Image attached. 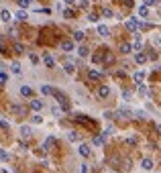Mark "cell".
<instances>
[{
    "instance_id": "5b68a950",
    "label": "cell",
    "mask_w": 161,
    "mask_h": 173,
    "mask_svg": "<svg viewBox=\"0 0 161 173\" xmlns=\"http://www.w3.org/2000/svg\"><path fill=\"white\" fill-rule=\"evenodd\" d=\"M78 151H80V155H82V157H84V159H88V157L92 155V149H90V145H88V143H82V145H80V149H78Z\"/></svg>"
},
{
    "instance_id": "60d3db41",
    "label": "cell",
    "mask_w": 161,
    "mask_h": 173,
    "mask_svg": "<svg viewBox=\"0 0 161 173\" xmlns=\"http://www.w3.org/2000/svg\"><path fill=\"white\" fill-rule=\"evenodd\" d=\"M104 118L106 120H114V112H104Z\"/></svg>"
},
{
    "instance_id": "3957f363",
    "label": "cell",
    "mask_w": 161,
    "mask_h": 173,
    "mask_svg": "<svg viewBox=\"0 0 161 173\" xmlns=\"http://www.w3.org/2000/svg\"><path fill=\"white\" fill-rule=\"evenodd\" d=\"M124 27H127L128 31H133V33H139V19H128Z\"/></svg>"
},
{
    "instance_id": "c3c4849f",
    "label": "cell",
    "mask_w": 161,
    "mask_h": 173,
    "mask_svg": "<svg viewBox=\"0 0 161 173\" xmlns=\"http://www.w3.org/2000/svg\"><path fill=\"white\" fill-rule=\"evenodd\" d=\"M63 2H65V4H74L75 0H63Z\"/></svg>"
},
{
    "instance_id": "7a4b0ae2",
    "label": "cell",
    "mask_w": 161,
    "mask_h": 173,
    "mask_svg": "<svg viewBox=\"0 0 161 173\" xmlns=\"http://www.w3.org/2000/svg\"><path fill=\"white\" fill-rule=\"evenodd\" d=\"M114 118H122V120H128V118H133V112H131L128 108H121L118 112H114Z\"/></svg>"
},
{
    "instance_id": "f6af8a7d",
    "label": "cell",
    "mask_w": 161,
    "mask_h": 173,
    "mask_svg": "<svg viewBox=\"0 0 161 173\" xmlns=\"http://www.w3.org/2000/svg\"><path fill=\"white\" fill-rule=\"evenodd\" d=\"M139 92H141V94H147V88L143 86V84H139Z\"/></svg>"
},
{
    "instance_id": "6da1fadb",
    "label": "cell",
    "mask_w": 161,
    "mask_h": 173,
    "mask_svg": "<svg viewBox=\"0 0 161 173\" xmlns=\"http://www.w3.org/2000/svg\"><path fill=\"white\" fill-rule=\"evenodd\" d=\"M51 96H53L55 100L61 104V110H63V112H67V110H69V102H67V96H65L63 92H59V90H53V94H51Z\"/></svg>"
},
{
    "instance_id": "836d02e7",
    "label": "cell",
    "mask_w": 161,
    "mask_h": 173,
    "mask_svg": "<svg viewBox=\"0 0 161 173\" xmlns=\"http://www.w3.org/2000/svg\"><path fill=\"white\" fill-rule=\"evenodd\" d=\"M131 96H133V94L128 92V90H124V92H122V100H124V102H128V100H131Z\"/></svg>"
},
{
    "instance_id": "52a82bcc",
    "label": "cell",
    "mask_w": 161,
    "mask_h": 173,
    "mask_svg": "<svg viewBox=\"0 0 161 173\" xmlns=\"http://www.w3.org/2000/svg\"><path fill=\"white\" fill-rule=\"evenodd\" d=\"M108 96H110V88L108 86H100L98 88V98H100V100H106Z\"/></svg>"
},
{
    "instance_id": "2e32d148",
    "label": "cell",
    "mask_w": 161,
    "mask_h": 173,
    "mask_svg": "<svg viewBox=\"0 0 161 173\" xmlns=\"http://www.w3.org/2000/svg\"><path fill=\"white\" fill-rule=\"evenodd\" d=\"M98 35H102V37H108V35H110L106 25H98Z\"/></svg>"
},
{
    "instance_id": "e575fe53",
    "label": "cell",
    "mask_w": 161,
    "mask_h": 173,
    "mask_svg": "<svg viewBox=\"0 0 161 173\" xmlns=\"http://www.w3.org/2000/svg\"><path fill=\"white\" fill-rule=\"evenodd\" d=\"M159 0H145V6H157Z\"/></svg>"
},
{
    "instance_id": "bcb514c9",
    "label": "cell",
    "mask_w": 161,
    "mask_h": 173,
    "mask_svg": "<svg viewBox=\"0 0 161 173\" xmlns=\"http://www.w3.org/2000/svg\"><path fill=\"white\" fill-rule=\"evenodd\" d=\"M124 6L131 8V6H133V0H124Z\"/></svg>"
},
{
    "instance_id": "ba28073f",
    "label": "cell",
    "mask_w": 161,
    "mask_h": 173,
    "mask_svg": "<svg viewBox=\"0 0 161 173\" xmlns=\"http://www.w3.org/2000/svg\"><path fill=\"white\" fill-rule=\"evenodd\" d=\"M131 47H133V51H141V49H143V41H141V35H139V33L135 35V43Z\"/></svg>"
},
{
    "instance_id": "f907efd6",
    "label": "cell",
    "mask_w": 161,
    "mask_h": 173,
    "mask_svg": "<svg viewBox=\"0 0 161 173\" xmlns=\"http://www.w3.org/2000/svg\"><path fill=\"white\" fill-rule=\"evenodd\" d=\"M0 39H2V33H0Z\"/></svg>"
},
{
    "instance_id": "cb8c5ba5",
    "label": "cell",
    "mask_w": 161,
    "mask_h": 173,
    "mask_svg": "<svg viewBox=\"0 0 161 173\" xmlns=\"http://www.w3.org/2000/svg\"><path fill=\"white\" fill-rule=\"evenodd\" d=\"M10 69H12V73H16V75H20V71H23V69H20V63H19V61H14L12 65H10Z\"/></svg>"
},
{
    "instance_id": "8d00e7d4",
    "label": "cell",
    "mask_w": 161,
    "mask_h": 173,
    "mask_svg": "<svg viewBox=\"0 0 161 173\" xmlns=\"http://www.w3.org/2000/svg\"><path fill=\"white\" fill-rule=\"evenodd\" d=\"M88 20H90V22H96V20H98V14L90 12V14H88Z\"/></svg>"
},
{
    "instance_id": "74e56055",
    "label": "cell",
    "mask_w": 161,
    "mask_h": 173,
    "mask_svg": "<svg viewBox=\"0 0 161 173\" xmlns=\"http://www.w3.org/2000/svg\"><path fill=\"white\" fill-rule=\"evenodd\" d=\"M19 4H20V8H27L31 4V0H19Z\"/></svg>"
},
{
    "instance_id": "f1b7e54d",
    "label": "cell",
    "mask_w": 161,
    "mask_h": 173,
    "mask_svg": "<svg viewBox=\"0 0 161 173\" xmlns=\"http://www.w3.org/2000/svg\"><path fill=\"white\" fill-rule=\"evenodd\" d=\"M43 61H45V65H47V67H53V65H55V61L51 59L49 55H45V57H43Z\"/></svg>"
},
{
    "instance_id": "4316f807",
    "label": "cell",
    "mask_w": 161,
    "mask_h": 173,
    "mask_svg": "<svg viewBox=\"0 0 161 173\" xmlns=\"http://www.w3.org/2000/svg\"><path fill=\"white\" fill-rule=\"evenodd\" d=\"M16 19H19V20H27L29 19L27 10H19V12H16Z\"/></svg>"
},
{
    "instance_id": "ffe728a7",
    "label": "cell",
    "mask_w": 161,
    "mask_h": 173,
    "mask_svg": "<svg viewBox=\"0 0 161 173\" xmlns=\"http://www.w3.org/2000/svg\"><path fill=\"white\" fill-rule=\"evenodd\" d=\"M102 16H104V19H112V16H114L112 8H106V6H104V8H102Z\"/></svg>"
},
{
    "instance_id": "484cf974",
    "label": "cell",
    "mask_w": 161,
    "mask_h": 173,
    "mask_svg": "<svg viewBox=\"0 0 161 173\" xmlns=\"http://www.w3.org/2000/svg\"><path fill=\"white\" fill-rule=\"evenodd\" d=\"M141 167H143V169H153V161H151V159H143Z\"/></svg>"
},
{
    "instance_id": "d6986e66",
    "label": "cell",
    "mask_w": 161,
    "mask_h": 173,
    "mask_svg": "<svg viewBox=\"0 0 161 173\" xmlns=\"http://www.w3.org/2000/svg\"><path fill=\"white\" fill-rule=\"evenodd\" d=\"M131 51H133V47H131V43H122V45H121V53H122V55L131 53Z\"/></svg>"
},
{
    "instance_id": "277c9868",
    "label": "cell",
    "mask_w": 161,
    "mask_h": 173,
    "mask_svg": "<svg viewBox=\"0 0 161 173\" xmlns=\"http://www.w3.org/2000/svg\"><path fill=\"white\" fill-rule=\"evenodd\" d=\"M55 145H57V140H55V137H47V139H45V143H43V147H41V149H43V151H51V149H53Z\"/></svg>"
},
{
    "instance_id": "8992f818",
    "label": "cell",
    "mask_w": 161,
    "mask_h": 173,
    "mask_svg": "<svg viewBox=\"0 0 161 173\" xmlns=\"http://www.w3.org/2000/svg\"><path fill=\"white\" fill-rule=\"evenodd\" d=\"M59 47H61V51L69 53V51H74V41H72V39H65V41H61V43H59Z\"/></svg>"
},
{
    "instance_id": "4fadbf2b",
    "label": "cell",
    "mask_w": 161,
    "mask_h": 173,
    "mask_svg": "<svg viewBox=\"0 0 161 173\" xmlns=\"http://www.w3.org/2000/svg\"><path fill=\"white\" fill-rule=\"evenodd\" d=\"M31 108H33L35 112H41V110H43V102L41 100H31Z\"/></svg>"
},
{
    "instance_id": "7402d4cb",
    "label": "cell",
    "mask_w": 161,
    "mask_h": 173,
    "mask_svg": "<svg viewBox=\"0 0 161 173\" xmlns=\"http://www.w3.org/2000/svg\"><path fill=\"white\" fill-rule=\"evenodd\" d=\"M41 94H43V96H51V94H53V88L51 86H41Z\"/></svg>"
},
{
    "instance_id": "f35d334b",
    "label": "cell",
    "mask_w": 161,
    "mask_h": 173,
    "mask_svg": "<svg viewBox=\"0 0 161 173\" xmlns=\"http://www.w3.org/2000/svg\"><path fill=\"white\" fill-rule=\"evenodd\" d=\"M29 59H31V63H35V65H37V63H39V57H37V55H29Z\"/></svg>"
},
{
    "instance_id": "44dd1931",
    "label": "cell",
    "mask_w": 161,
    "mask_h": 173,
    "mask_svg": "<svg viewBox=\"0 0 161 173\" xmlns=\"http://www.w3.org/2000/svg\"><path fill=\"white\" fill-rule=\"evenodd\" d=\"M63 69H65V73H69V75L75 71V67H74V63H72V61H67L65 65H63Z\"/></svg>"
},
{
    "instance_id": "e0dca14e",
    "label": "cell",
    "mask_w": 161,
    "mask_h": 173,
    "mask_svg": "<svg viewBox=\"0 0 161 173\" xmlns=\"http://www.w3.org/2000/svg\"><path fill=\"white\" fill-rule=\"evenodd\" d=\"M0 19L4 20V22H10V19H12V14L8 12V10H0Z\"/></svg>"
},
{
    "instance_id": "1f68e13d",
    "label": "cell",
    "mask_w": 161,
    "mask_h": 173,
    "mask_svg": "<svg viewBox=\"0 0 161 173\" xmlns=\"http://www.w3.org/2000/svg\"><path fill=\"white\" fill-rule=\"evenodd\" d=\"M139 14H141V16H147V14H149V8L147 6H139Z\"/></svg>"
},
{
    "instance_id": "7bdbcfd3",
    "label": "cell",
    "mask_w": 161,
    "mask_h": 173,
    "mask_svg": "<svg viewBox=\"0 0 161 173\" xmlns=\"http://www.w3.org/2000/svg\"><path fill=\"white\" fill-rule=\"evenodd\" d=\"M80 6L82 8H88V6H90V2H88V0H80Z\"/></svg>"
},
{
    "instance_id": "5bb4252c",
    "label": "cell",
    "mask_w": 161,
    "mask_h": 173,
    "mask_svg": "<svg viewBox=\"0 0 161 173\" xmlns=\"http://www.w3.org/2000/svg\"><path fill=\"white\" fill-rule=\"evenodd\" d=\"M88 78H90V80H100L102 73H100V71H96V69H88Z\"/></svg>"
},
{
    "instance_id": "83f0119b",
    "label": "cell",
    "mask_w": 161,
    "mask_h": 173,
    "mask_svg": "<svg viewBox=\"0 0 161 173\" xmlns=\"http://www.w3.org/2000/svg\"><path fill=\"white\" fill-rule=\"evenodd\" d=\"M12 49L16 51V53H25V45H23V43H14Z\"/></svg>"
},
{
    "instance_id": "9c48e42d",
    "label": "cell",
    "mask_w": 161,
    "mask_h": 173,
    "mask_svg": "<svg viewBox=\"0 0 161 173\" xmlns=\"http://www.w3.org/2000/svg\"><path fill=\"white\" fill-rule=\"evenodd\" d=\"M10 110H12L14 114H19V116H25V114H27L25 106H19V104H12V106H10Z\"/></svg>"
},
{
    "instance_id": "ac0fdd59",
    "label": "cell",
    "mask_w": 161,
    "mask_h": 173,
    "mask_svg": "<svg viewBox=\"0 0 161 173\" xmlns=\"http://www.w3.org/2000/svg\"><path fill=\"white\" fill-rule=\"evenodd\" d=\"M135 61H137V63H145V61H147V55L141 53V51H137V55H135Z\"/></svg>"
},
{
    "instance_id": "681fc988",
    "label": "cell",
    "mask_w": 161,
    "mask_h": 173,
    "mask_svg": "<svg viewBox=\"0 0 161 173\" xmlns=\"http://www.w3.org/2000/svg\"><path fill=\"white\" fill-rule=\"evenodd\" d=\"M2 173H8V171H6V169H2Z\"/></svg>"
},
{
    "instance_id": "603a6c76",
    "label": "cell",
    "mask_w": 161,
    "mask_h": 173,
    "mask_svg": "<svg viewBox=\"0 0 161 173\" xmlns=\"http://www.w3.org/2000/svg\"><path fill=\"white\" fill-rule=\"evenodd\" d=\"M67 139L74 140V143H78V140H80V134L75 133V130H69V133H67Z\"/></svg>"
},
{
    "instance_id": "d4e9b609",
    "label": "cell",
    "mask_w": 161,
    "mask_h": 173,
    "mask_svg": "<svg viewBox=\"0 0 161 173\" xmlns=\"http://www.w3.org/2000/svg\"><path fill=\"white\" fill-rule=\"evenodd\" d=\"M133 78H135V81H137V84H141V81L145 80V71H137Z\"/></svg>"
},
{
    "instance_id": "d590c367",
    "label": "cell",
    "mask_w": 161,
    "mask_h": 173,
    "mask_svg": "<svg viewBox=\"0 0 161 173\" xmlns=\"http://www.w3.org/2000/svg\"><path fill=\"white\" fill-rule=\"evenodd\" d=\"M127 145H131V147H137V139H135V137H128V139H127Z\"/></svg>"
},
{
    "instance_id": "7dc6e473",
    "label": "cell",
    "mask_w": 161,
    "mask_h": 173,
    "mask_svg": "<svg viewBox=\"0 0 161 173\" xmlns=\"http://www.w3.org/2000/svg\"><path fill=\"white\" fill-rule=\"evenodd\" d=\"M82 173H88V165H82Z\"/></svg>"
},
{
    "instance_id": "8fae6325",
    "label": "cell",
    "mask_w": 161,
    "mask_h": 173,
    "mask_svg": "<svg viewBox=\"0 0 161 173\" xmlns=\"http://www.w3.org/2000/svg\"><path fill=\"white\" fill-rule=\"evenodd\" d=\"M106 137H108L106 133H102L100 137H96V139H94V145H96V147H102L104 143H106Z\"/></svg>"
},
{
    "instance_id": "4dcf8cb0",
    "label": "cell",
    "mask_w": 161,
    "mask_h": 173,
    "mask_svg": "<svg viewBox=\"0 0 161 173\" xmlns=\"http://www.w3.org/2000/svg\"><path fill=\"white\" fill-rule=\"evenodd\" d=\"M31 120H33L35 124H41V122H43V116H41V114H35V116H31Z\"/></svg>"
},
{
    "instance_id": "d6a6232c",
    "label": "cell",
    "mask_w": 161,
    "mask_h": 173,
    "mask_svg": "<svg viewBox=\"0 0 161 173\" xmlns=\"http://www.w3.org/2000/svg\"><path fill=\"white\" fill-rule=\"evenodd\" d=\"M0 128L8 130V128H10V122H8V120H0Z\"/></svg>"
},
{
    "instance_id": "f546056e",
    "label": "cell",
    "mask_w": 161,
    "mask_h": 173,
    "mask_svg": "<svg viewBox=\"0 0 161 173\" xmlns=\"http://www.w3.org/2000/svg\"><path fill=\"white\" fill-rule=\"evenodd\" d=\"M78 53H80V55H82V57H86V55H88V53H90V49H88V47H84V45H82V47H80V49H78Z\"/></svg>"
},
{
    "instance_id": "9a60e30c",
    "label": "cell",
    "mask_w": 161,
    "mask_h": 173,
    "mask_svg": "<svg viewBox=\"0 0 161 173\" xmlns=\"http://www.w3.org/2000/svg\"><path fill=\"white\" fill-rule=\"evenodd\" d=\"M20 96H27V98H31L33 96V90L29 86H20Z\"/></svg>"
},
{
    "instance_id": "ee69618b",
    "label": "cell",
    "mask_w": 161,
    "mask_h": 173,
    "mask_svg": "<svg viewBox=\"0 0 161 173\" xmlns=\"http://www.w3.org/2000/svg\"><path fill=\"white\" fill-rule=\"evenodd\" d=\"M63 16H65V19H72V16H74V12H72V10H65V12H63Z\"/></svg>"
},
{
    "instance_id": "30bf717a",
    "label": "cell",
    "mask_w": 161,
    "mask_h": 173,
    "mask_svg": "<svg viewBox=\"0 0 161 173\" xmlns=\"http://www.w3.org/2000/svg\"><path fill=\"white\" fill-rule=\"evenodd\" d=\"M19 133H20V137H23V139H31V134H33V130H31L29 126H25V124H23Z\"/></svg>"
},
{
    "instance_id": "7c38bea8",
    "label": "cell",
    "mask_w": 161,
    "mask_h": 173,
    "mask_svg": "<svg viewBox=\"0 0 161 173\" xmlns=\"http://www.w3.org/2000/svg\"><path fill=\"white\" fill-rule=\"evenodd\" d=\"M84 39H86V33H84V31H75V33H74V39H72V41H75V43H82Z\"/></svg>"
},
{
    "instance_id": "b9f144b4",
    "label": "cell",
    "mask_w": 161,
    "mask_h": 173,
    "mask_svg": "<svg viewBox=\"0 0 161 173\" xmlns=\"http://www.w3.org/2000/svg\"><path fill=\"white\" fill-rule=\"evenodd\" d=\"M4 84H6V75L0 71V86H4Z\"/></svg>"
},
{
    "instance_id": "ab89813d",
    "label": "cell",
    "mask_w": 161,
    "mask_h": 173,
    "mask_svg": "<svg viewBox=\"0 0 161 173\" xmlns=\"http://www.w3.org/2000/svg\"><path fill=\"white\" fill-rule=\"evenodd\" d=\"M6 159H8L6 151H2V149H0V161H6Z\"/></svg>"
}]
</instances>
